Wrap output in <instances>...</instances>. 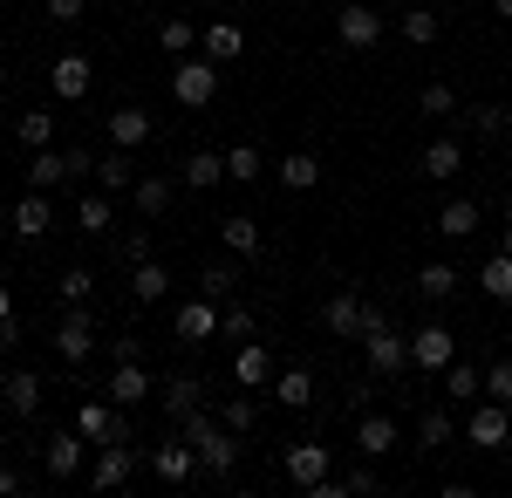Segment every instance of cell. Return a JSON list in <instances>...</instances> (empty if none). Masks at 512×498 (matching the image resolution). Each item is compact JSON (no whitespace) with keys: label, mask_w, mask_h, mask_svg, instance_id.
<instances>
[{"label":"cell","mask_w":512,"mask_h":498,"mask_svg":"<svg viewBox=\"0 0 512 498\" xmlns=\"http://www.w3.org/2000/svg\"><path fill=\"white\" fill-rule=\"evenodd\" d=\"M171 96H178V110H205V103L219 96V62H205V55H178V69H171Z\"/></svg>","instance_id":"cell-1"},{"label":"cell","mask_w":512,"mask_h":498,"mask_svg":"<svg viewBox=\"0 0 512 498\" xmlns=\"http://www.w3.org/2000/svg\"><path fill=\"white\" fill-rule=\"evenodd\" d=\"M355 348H362V369H369V376H383V383L410 369V342L396 335V321H390V328H369Z\"/></svg>","instance_id":"cell-2"},{"label":"cell","mask_w":512,"mask_h":498,"mask_svg":"<svg viewBox=\"0 0 512 498\" xmlns=\"http://www.w3.org/2000/svg\"><path fill=\"white\" fill-rule=\"evenodd\" d=\"M458 362V335L444 328V321H424L417 335H410V369H424V376H444Z\"/></svg>","instance_id":"cell-3"},{"label":"cell","mask_w":512,"mask_h":498,"mask_svg":"<svg viewBox=\"0 0 512 498\" xmlns=\"http://www.w3.org/2000/svg\"><path fill=\"white\" fill-rule=\"evenodd\" d=\"M465 437H472L478 451H506V437H512V403H492V396H478L472 417H465Z\"/></svg>","instance_id":"cell-4"},{"label":"cell","mask_w":512,"mask_h":498,"mask_svg":"<svg viewBox=\"0 0 512 498\" xmlns=\"http://www.w3.org/2000/svg\"><path fill=\"white\" fill-rule=\"evenodd\" d=\"M89 451H96V444H89L82 430H55V437L41 444V471H48V478H76V471H89Z\"/></svg>","instance_id":"cell-5"},{"label":"cell","mask_w":512,"mask_h":498,"mask_svg":"<svg viewBox=\"0 0 512 498\" xmlns=\"http://www.w3.org/2000/svg\"><path fill=\"white\" fill-rule=\"evenodd\" d=\"M151 369H144V355H123L117 369H110V389H103V396H110V403H117V410H144V403H151Z\"/></svg>","instance_id":"cell-6"},{"label":"cell","mask_w":512,"mask_h":498,"mask_svg":"<svg viewBox=\"0 0 512 498\" xmlns=\"http://www.w3.org/2000/svg\"><path fill=\"white\" fill-rule=\"evenodd\" d=\"M287 485H294V492H315L321 478H328V471H335V458H328V444H315V437H301V444H287Z\"/></svg>","instance_id":"cell-7"},{"label":"cell","mask_w":512,"mask_h":498,"mask_svg":"<svg viewBox=\"0 0 512 498\" xmlns=\"http://www.w3.org/2000/svg\"><path fill=\"white\" fill-rule=\"evenodd\" d=\"M130 471H137L130 437H117V444H96V458H89V485H96V492H117V485H130Z\"/></svg>","instance_id":"cell-8"},{"label":"cell","mask_w":512,"mask_h":498,"mask_svg":"<svg viewBox=\"0 0 512 498\" xmlns=\"http://www.w3.org/2000/svg\"><path fill=\"white\" fill-rule=\"evenodd\" d=\"M76 430L89 437V444H117V437H130V417H123L110 396H96V403H82V410H76Z\"/></svg>","instance_id":"cell-9"},{"label":"cell","mask_w":512,"mask_h":498,"mask_svg":"<svg viewBox=\"0 0 512 498\" xmlns=\"http://www.w3.org/2000/svg\"><path fill=\"white\" fill-rule=\"evenodd\" d=\"M233 376H239V389H267L280 376L274 348L260 342V335H253V342H233Z\"/></svg>","instance_id":"cell-10"},{"label":"cell","mask_w":512,"mask_h":498,"mask_svg":"<svg viewBox=\"0 0 512 498\" xmlns=\"http://www.w3.org/2000/svg\"><path fill=\"white\" fill-rule=\"evenodd\" d=\"M103 137H110V151H144V144H151V110H137V103L110 110Z\"/></svg>","instance_id":"cell-11"},{"label":"cell","mask_w":512,"mask_h":498,"mask_svg":"<svg viewBox=\"0 0 512 498\" xmlns=\"http://www.w3.org/2000/svg\"><path fill=\"white\" fill-rule=\"evenodd\" d=\"M335 35H342V48H376V41H383V14L362 7V0H349V7L335 14Z\"/></svg>","instance_id":"cell-12"},{"label":"cell","mask_w":512,"mask_h":498,"mask_svg":"<svg viewBox=\"0 0 512 498\" xmlns=\"http://www.w3.org/2000/svg\"><path fill=\"white\" fill-rule=\"evenodd\" d=\"M198 55L219 62V69L239 62V55H246V28H239V21H205V28H198Z\"/></svg>","instance_id":"cell-13"},{"label":"cell","mask_w":512,"mask_h":498,"mask_svg":"<svg viewBox=\"0 0 512 498\" xmlns=\"http://www.w3.org/2000/svg\"><path fill=\"white\" fill-rule=\"evenodd\" d=\"M89 348H96V321H89L82 307H69V314H62V328H55V355L76 369V362H89Z\"/></svg>","instance_id":"cell-14"},{"label":"cell","mask_w":512,"mask_h":498,"mask_svg":"<svg viewBox=\"0 0 512 498\" xmlns=\"http://www.w3.org/2000/svg\"><path fill=\"white\" fill-rule=\"evenodd\" d=\"M198 471H205V478H233V471H239V430L219 423V430L198 444Z\"/></svg>","instance_id":"cell-15"},{"label":"cell","mask_w":512,"mask_h":498,"mask_svg":"<svg viewBox=\"0 0 512 498\" xmlns=\"http://www.w3.org/2000/svg\"><path fill=\"white\" fill-rule=\"evenodd\" d=\"M417 171H424L431 185H451V178L465 171V144H458V137H431L424 157H417Z\"/></svg>","instance_id":"cell-16"},{"label":"cell","mask_w":512,"mask_h":498,"mask_svg":"<svg viewBox=\"0 0 512 498\" xmlns=\"http://www.w3.org/2000/svg\"><path fill=\"white\" fill-rule=\"evenodd\" d=\"M89 82H96L89 55H55V69H48V89H55L62 103H82V96H89Z\"/></svg>","instance_id":"cell-17"},{"label":"cell","mask_w":512,"mask_h":498,"mask_svg":"<svg viewBox=\"0 0 512 498\" xmlns=\"http://www.w3.org/2000/svg\"><path fill=\"white\" fill-rule=\"evenodd\" d=\"M151 471H158L164 485H185V478H198V444H185V437L158 444V451H151Z\"/></svg>","instance_id":"cell-18"},{"label":"cell","mask_w":512,"mask_h":498,"mask_svg":"<svg viewBox=\"0 0 512 498\" xmlns=\"http://www.w3.org/2000/svg\"><path fill=\"white\" fill-rule=\"evenodd\" d=\"M355 451H362V458H390L396 451V417L390 410H362V423H355Z\"/></svg>","instance_id":"cell-19"},{"label":"cell","mask_w":512,"mask_h":498,"mask_svg":"<svg viewBox=\"0 0 512 498\" xmlns=\"http://www.w3.org/2000/svg\"><path fill=\"white\" fill-rule=\"evenodd\" d=\"M274 403L280 410H308V403H315V369H308V362H287L274 376Z\"/></svg>","instance_id":"cell-20"},{"label":"cell","mask_w":512,"mask_h":498,"mask_svg":"<svg viewBox=\"0 0 512 498\" xmlns=\"http://www.w3.org/2000/svg\"><path fill=\"white\" fill-rule=\"evenodd\" d=\"M55 226V205H48V192H21V205H14V239H41V232Z\"/></svg>","instance_id":"cell-21"},{"label":"cell","mask_w":512,"mask_h":498,"mask_svg":"<svg viewBox=\"0 0 512 498\" xmlns=\"http://www.w3.org/2000/svg\"><path fill=\"white\" fill-rule=\"evenodd\" d=\"M212 335H219V301L198 294V301L178 307V342H212Z\"/></svg>","instance_id":"cell-22"},{"label":"cell","mask_w":512,"mask_h":498,"mask_svg":"<svg viewBox=\"0 0 512 498\" xmlns=\"http://www.w3.org/2000/svg\"><path fill=\"white\" fill-rule=\"evenodd\" d=\"M321 328L342 335V342H355V335H362V301H355V294H328V301H321Z\"/></svg>","instance_id":"cell-23"},{"label":"cell","mask_w":512,"mask_h":498,"mask_svg":"<svg viewBox=\"0 0 512 498\" xmlns=\"http://www.w3.org/2000/svg\"><path fill=\"white\" fill-rule=\"evenodd\" d=\"M110 226H117V198H110V192H82V198H76V232L103 239Z\"/></svg>","instance_id":"cell-24"},{"label":"cell","mask_w":512,"mask_h":498,"mask_svg":"<svg viewBox=\"0 0 512 498\" xmlns=\"http://www.w3.org/2000/svg\"><path fill=\"white\" fill-rule=\"evenodd\" d=\"M478 219H485V212H478V198H444V212H437V232L465 246V239L478 232Z\"/></svg>","instance_id":"cell-25"},{"label":"cell","mask_w":512,"mask_h":498,"mask_svg":"<svg viewBox=\"0 0 512 498\" xmlns=\"http://www.w3.org/2000/svg\"><path fill=\"white\" fill-rule=\"evenodd\" d=\"M226 178H233V185H260V178H267V151L239 137L233 151H226Z\"/></svg>","instance_id":"cell-26"},{"label":"cell","mask_w":512,"mask_h":498,"mask_svg":"<svg viewBox=\"0 0 512 498\" xmlns=\"http://www.w3.org/2000/svg\"><path fill=\"white\" fill-rule=\"evenodd\" d=\"M41 389H48V383H41L35 369H14V376L0 383V396H7V410H21V417H35V410H41Z\"/></svg>","instance_id":"cell-27"},{"label":"cell","mask_w":512,"mask_h":498,"mask_svg":"<svg viewBox=\"0 0 512 498\" xmlns=\"http://www.w3.org/2000/svg\"><path fill=\"white\" fill-rule=\"evenodd\" d=\"M280 185H287V192H315L321 185V157L315 151H287L280 157Z\"/></svg>","instance_id":"cell-28"},{"label":"cell","mask_w":512,"mask_h":498,"mask_svg":"<svg viewBox=\"0 0 512 498\" xmlns=\"http://www.w3.org/2000/svg\"><path fill=\"white\" fill-rule=\"evenodd\" d=\"M28 185H35V192L69 185V151H55V144H48V151H35V164H28Z\"/></svg>","instance_id":"cell-29"},{"label":"cell","mask_w":512,"mask_h":498,"mask_svg":"<svg viewBox=\"0 0 512 498\" xmlns=\"http://www.w3.org/2000/svg\"><path fill=\"white\" fill-rule=\"evenodd\" d=\"M164 294H171V273H164L158 260H137V267H130V301L144 307V301H164Z\"/></svg>","instance_id":"cell-30"},{"label":"cell","mask_w":512,"mask_h":498,"mask_svg":"<svg viewBox=\"0 0 512 498\" xmlns=\"http://www.w3.org/2000/svg\"><path fill=\"white\" fill-rule=\"evenodd\" d=\"M478 287H485V301L512 307V253H492V260L478 267Z\"/></svg>","instance_id":"cell-31"},{"label":"cell","mask_w":512,"mask_h":498,"mask_svg":"<svg viewBox=\"0 0 512 498\" xmlns=\"http://www.w3.org/2000/svg\"><path fill=\"white\" fill-rule=\"evenodd\" d=\"M444 396H451V403H478V396H485V369L451 362V369H444Z\"/></svg>","instance_id":"cell-32"},{"label":"cell","mask_w":512,"mask_h":498,"mask_svg":"<svg viewBox=\"0 0 512 498\" xmlns=\"http://www.w3.org/2000/svg\"><path fill=\"white\" fill-rule=\"evenodd\" d=\"M171 178H137V185H130V205H137V212H144V219H158V212H171Z\"/></svg>","instance_id":"cell-33"},{"label":"cell","mask_w":512,"mask_h":498,"mask_svg":"<svg viewBox=\"0 0 512 498\" xmlns=\"http://www.w3.org/2000/svg\"><path fill=\"white\" fill-rule=\"evenodd\" d=\"M417 294H424V301H451V294H458V267H451V260L417 267Z\"/></svg>","instance_id":"cell-34"},{"label":"cell","mask_w":512,"mask_h":498,"mask_svg":"<svg viewBox=\"0 0 512 498\" xmlns=\"http://www.w3.org/2000/svg\"><path fill=\"white\" fill-rule=\"evenodd\" d=\"M451 437H458V417L451 410H424L417 417V451H444Z\"/></svg>","instance_id":"cell-35"},{"label":"cell","mask_w":512,"mask_h":498,"mask_svg":"<svg viewBox=\"0 0 512 498\" xmlns=\"http://www.w3.org/2000/svg\"><path fill=\"white\" fill-rule=\"evenodd\" d=\"M437 35H444V21H437L424 0H417V7H403V41H410V48H431Z\"/></svg>","instance_id":"cell-36"},{"label":"cell","mask_w":512,"mask_h":498,"mask_svg":"<svg viewBox=\"0 0 512 498\" xmlns=\"http://www.w3.org/2000/svg\"><path fill=\"white\" fill-rule=\"evenodd\" d=\"M219 178H226V157L219 151H192L185 157V185H192V192H212Z\"/></svg>","instance_id":"cell-37"},{"label":"cell","mask_w":512,"mask_h":498,"mask_svg":"<svg viewBox=\"0 0 512 498\" xmlns=\"http://www.w3.org/2000/svg\"><path fill=\"white\" fill-rule=\"evenodd\" d=\"M233 287H239V267H233V260H212V267L198 273V294H205V301H233Z\"/></svg>","instance_id":"cell-38"},{"label":"cell","mask_w":512,"mask_h":498,"mask_svg":"<svg viewBox=\"0 0 512 498\" xmlns=\"http://www.w3.org/2000/svg\"><path fill=\"white\" fill-rule=\"evenodd\" d=\"M192 403H205V383H198V376H171V383H164V417H185Z\"/></svg>","instance_id":"cell-39"},{"label":"cell","mask_w":512,"mask_h":498,"mask_svg":"<svg viewBox=\"0 0 512 498\" xmlns=\"http://www.w3.org/2000/svg\"><path fill=\"white\" fill-rule=\"evenodd\" d=\"M219 239H226V246H233L239 260H253V253H260V226H253V219H246V212H233V219H226V226H219Z\"/></svg>","instance_id":"cell-40"},{"label":"cell","mask_w":512,"mask_h":498,"mask_svg":"<svg viewBox=\"0 0 512 498\" xmlns=\"http://www.w3.org/2000/svg\"><path fill=\"white\" fill-rule=\"evenodd\" d=\"M96 185H103V192H130V185H137V178H130V151L96 157Z\"/></svg>","instance_id":"cell-41"},{"label":"cell","mask_w":512,"mask_h":498,"mask_svg":"<svg viewBox=\"0 0 512 498\" xmlns=\"http://www.w3.org/2000/svg\"><path fill=\"white\" fill-rule=\"evenodd\" d=\"M14 137H21L28 151H48V144H55V116L48 110H21V130H14Z\"/></svg>","instance_id":"cell-42"},{"label":"cell","mask_w":512,"mask_h":498,"mask_svg":"<svg viewBox=\"0 0 512 498\" xmlns=\"http://www.w3.org/2000/svg\"><path fill=\"white\" fill-rule=\"evenodd\" d=\"M219 423H226V430H239V437H246V430H253V423H260V403H253V389H239L233 403H226V410H219Z\"/></svg>","instance_id":"cell-43"},{"label":"cell","mask_w":512,"mask_h":498,"mask_svg":"<svg viewBox=\"0 0 512 498\" xmlns=\"http://www.w3.org/2000/svg\"><path fill=\"white\" fill-rule=\"evenodd\" d=\"M158 48H164V55H198V28H192V21H164Z\"/></svg>","instance_id":"cell-44"},{"label":"cell","mask_w":512,"mask_h":498,"mask_svg":"<svg viewBox=\"0 0 512 498\" xmlns=\"http://www.w3.org/2000/svg\"><path fill=\"white\" fill-rule=\"evenodd\" d=\"M178 423V437H185V444H205V437H212V430H219V417H212V410H205V403H192V410H185V417H171Z\"/></svg>","instance_id":"cell-45"},{"label":"cell","mask_w":512,"mask_h":498,"mask_svg":"<svg viewBox=\"0 0 512 498\" xmlns=\"http://www.w3.org/2000/svg\"><path fill=\"white\" fill-rule=\"evenodd\" d=\"M55 294H62V301H69V307H82V301H89V294H96V273H89V267H69V273H62V280H55Z\"/></svg>","instance_id":"cell-46"},{"label":"cell","mask_w":512,"mask_h":498,"mask_svg":"<svg viewBox=\"0 0 512 498\" xmlns=\"http://www.w3.org/2000/svg\"><path fill=\"white\" fill-rule=\"evenodd\" d=\"M472 130H478V137H506V130H512V110H506V103H478V110H472Z\"/></svg>","instance_id":"cell-47"},{"label":"cell","mask_w":512,"mask_h":498,"mask_svg":"<svg viewBox=\"0 0 512 498\" xmlns=\"http://www.w3.org/2000/svg\"><path fill=\"white\" fill-rule=\"evenodd\" d=\"M219 335H226V342H253V335H260L253 307H226V314H219Z\"/></svg>","instance_id":"cell-48"},{"label":"cell","mask_w":512,"mask_h":498,"mask_svg":"<svg viewBox=\"0 0 512 498\" xmlns=\"http://www.w3.org/2000/svg\"><path fill=\"white\" fill-rule=\"evenodd\" d=\"M417 110H424V116H451V110H458V89H451V82H424Z\"/></svg>","instance_id":"cell-49"},{"label":"cell","mask_w":512,"mask_h":498,"mask_svg":"<svg viewBox=\"0 0 512 498\" xmlns=\"http://www.w3.org/2000/svg\"><path fill=\"white\" fill-rule=\"evenodd\" d=\"M485 396H492V403H512V355L485 369Z\"/></svg>","instance_id":"cell-50"},{"label":"cell","mask_w":512,"mask_h":498,"mask_svg":"<svg viewBox=\"0 0 512 498\" xmlns=\"http://www.w3.org/2000/svg\"><path fill=\"white\" fill-rule=\"evenodd\" d=\"M117 253H123V267H137V260H151V232H130V239H123Z\"/></svg>","instance_id":"cell-51"},{"label":"cell","mask_w":512,"mask_h":498,"mask_svg":"<svg viewBox=\"0 0 512 498\" xmlns=\"http://www.w3.org/2000/svg\"><path fill=\"white\" fill-rule=\"evenodd\" d=\"M82 7H89V0H48V21L69 28V21H82Z\"/></svg>","instance_id":"cell-52"},{"label":"cell","mask_w":512,"mask_h":498,"mask_svg":"<svg viewBox=\"0 0 512 498\" xmlns=\"http://www.w3.org/2000/svg\"><path fill=\"white\" fill-rule=\"evenodd\" d=\"M342 485H349V492L362 498V492H376V485H383V478H376V471H369V464H355V471H342Z\"/></svg>","instance_id":"cell-53"},{"label":"cell","mask_w":512,"mask_h":498,"mask_svg":"<svg viewBox=\"0 0 512 498\" xmlns=\"http://www.w3.org/2000/svg\"><path fill=\"white\" fill-rule=\"evenodd\" d=\"M82 178H96V157L76 144V151H69V185H82Z\"/></svg>","instance_id":"cell-54"},{"label":"cell","mask_w":512,"mask_h":498,"mask_svg":"<svg viewBox=\"0 0 512 498\" xmlns=\"http://www.w3.org/2000/svg\"><path fill=\"white\" fill-rule=\"evenodd\" d=\"M369 328H390V307L383 301H362V335H369ZM362 335H355V342H362Z\"/></svg>","instance_id":"cell-55"},{"label":"cell","mask_w":512,"mask_h":498,"mask_svg":"<svg viewBox=\"0 0 512 498\" xmlns=\"http://www.w3.org/2000/svg\"><path fill=\"white\" fill-rule=\"evenodd\" d=\"M376 383H383V376H362V383H349V403H355V410H369V403H376Z\"/></svg>","instance_id":"cell-56"},{"label":"cell","mask_w":512,"mask_h":498,"mask_svg":"<svg viewBox=\"0 0 512 498\" xmlns=\"http://www.w3.org/2000/svg\"><path fill=\"white\" fill-rule=\"evenodd\" d=\"M14 492H28V478H21L14 464H0V498H14Z\"/></svg>","instance_id":"cell-57"},{"label":"cell","mask_w":512,"mask_h":498,"mask_svg":"<svg viewBox=\"0 0 512 498\" xmlns=\"http://www.w3.org/2000/svg\"><path fill=\"white\" fill-rule=\"evenodd\" d=\"M7 314H14V294H7V287H0V321H7Z\"/></svg>","instance_id":"cell-58"},{"label":"cell","mask_w":512,"mask_h":498,"mask_svg":"<svg viewBox=\"0 0 512 498\" xmlns=\"http://www.w3.org/2000/svg\"><path fill=\"white\" fill-rule=\"evenodd\" d=\"M492 7H499V14H506V21H512V0H492Z\"/></svg>","instance_id":"cell-59"},{"label":"cell","mask_w":512,"mask_h":498,"mask_svg":"<svg viewBox=\"0 0 512 498\" xmlns=\"http://www.w3.org/2000/svg\"><path fill=\"white\" fill-rule=\"evenodd\" d=\"M499 253H512V219H506V246H499Z\"/></svg>","instance_id":"cell-60"},{"label":"cell","mask_w":512,"mask_h":498,"mask_svg":"<svg viewBox=\"0 0 512 498\" xmlns=\"http://www.w3.org/2000/svg\"><path fill=\"white\" fill-rule=\"evenodd\" d=\"M383 7H417V0H383Z\"/></svg>","instance_id":"cell-61"},{"label":"cell","mask_w":512,"mask_h":498,"mask_svg":"<svg viewBox=\"0 0 512 498\" xmlns=\"http://www.w3.org/2000/svg\"><path fill=\"white\" fill-rule=\"evenodd\" d=\"M0 96H7V69H0Z\"/></svg>","instance_id":"cell-62"}]
</instances>
